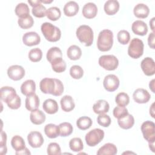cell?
I'll use <instances>...</instances> for the list:
<instances>
[{
    "label": "cell",
    "mask_w": 155,
    "mask_h": 155,
    "mask_svg": "<svg viewBox=\"0 0 155 155\" xmlns=\"http://www.w3.org/2000/svg\"><path fill=\"white\" fill-rule=\"evenodd\" d=\"M39 88L42 93L55 96H61L64 91L63 84L59 79L55 78L42 79L39 83Z\"/></svg>",
    "instance_id": "6da1fadb"
},
{
    "label": "cell",
    "mask_w": 155,
    "mask_h": 155,
    "mask_svg": "<svg viewBox=\"0 0 155 155\" xmlns=\"http://www.w3.org/2000/svg\"><path fill=\"white\" fill-rule=\"evenodd\" d=\"M113 44V32L108 29L102 30L98 35L97 47L101 51H109Z\"/></svg>",
    "instance_id": "7a4b0ae2"
},
{
    "label": "cell",
    "mask_w": 155,
    "mask_h": 155,
    "mask_svg": "<svg viewBox=\"0 0 155 155\" xmlns=\"http://www.w3.org/2000/svg\"><path fill=\"white\" fill-rule=\"evenodd\" d=\"M41 29L45 39L50 42H56L61 38V31L60 29L50 22L43 23Z\"/></svg>",
    "instance_id": "3957f363"
},
{
    "label": "cell",
    "mask_w": 155,
    "mask_h": 155,
    "mask_svg": "<svg viewBox=\"0 0 155 155\" xmlns=\"http://www.w3.org/2000/svg\"><path fill=\"white\" fill-rule=\"evenodd\" d=\"M76 36L79 41L84 44L85 46H90L93 42V31L91 28L87 25H80L76 31Z\"/></svg>",
    "instance_id": "277c9868"
},
{
    "label": "cell",
    "mask_w": 155,
    "mask_h": 155,
    "mask_svg": "<svg viewBox=\"0 0 155 155\" xmlns=\"http://www.w3.org/2000/svg\"><path fill=\"white\" fill-rule=\"evenodd\" d=\"M144 45L143 41L139 38H133L128 46V54L134 59L140 58L143 53Z\"/></svg>",
    "instance_id": "5b68a950"
},
{
    "label": "cell",
    "mask_w": 155,
    "mask_h": 155,
    "mask_svg": "<svg viewBox=\"0 0 155 155\" xmlns=\"http://www.w3.org/2000/svg\"><path fill=\"white\" fill-rule=\"evenodd\" d=\"M104 137V131L100 128H94L85 135V139L87 145L94 147L97 145Z\"/></svg>",
    "instance_id": "8992f818"
},
{
    "label": "cell",
    "mask_w": 155,
    "mask_h": 155,
    "mask_svg": "<svg viewBox=\"0 0 155 155\" xmlns=\"http://www.w3.org/2000/svg\"><path fill=\"white\" fill-rule=\"evenodd\" d=\"M99 64L104 69L109 71L114 70L119 65L117 58L112 54L102 55L99 58Z\"/></svg>",
    "instance_id": "52a82bcc"
},
{
    "label": "cell",
    "mask_w": 155,
    "mask_h": 155,
    "mask_svg": "<svg viewBox=\"0 0 155 155\" xmlns=\"http://www.w3.org/2000/svg\"><path fill=\"white\" fill-rule=\"evenodd\" d=\"M155 125L150 120H147L142 123L141 131L144 139L148 142L155 141Z\"/></svg>",
    "instance_id": "ba28073f"
},
{
    "label": "cell",
    "mask_w": 155,
    "mask_h": 155,
    "mask_svg": "<svg viewBox=\"0 0 155 155\" xmlns=\"http://www.w3.org/2000/svg\"><path fill=\"white\" fill-rule=\"evenodd\" d=\"M104 88L110 92H113L117 89L119 85V79L114 74L107 75L103 81Z\"/></svg>",
    "instance_id": "9c48e42d"
},
{
    "label": "cell",
    "mask_w": 155,
    "mask_h": 155,
    "mask_svg": "<svg viewBox=\"0 0 155 155\" xmlns=\"http://www.w3.org/2000/svg\"><path fill=\"white\" fill-rule=\"evenodd\" d=\"M8 77L13 81H19L25 76L24 68L18 65H13L8 67L7 70Z\"/></svg>",
    "instance_id": "30bf717a"
},
{
    "label": "cell",
    "mask_w": 155,
    "mask_h": 155,
    "mask_svg": "<svg viewBox=\"0 0 155 155\" xmlns=\"http://www.w3.org/2000/svg\"><path fill=\"white\" fill-rule=\"evenodd\" d=\"M141 68L147 76H152L155 73V64L154 60L150 57L144 58L140 63Z\"/></svg>",
    "instance_id": "8fae6325"
},
{
    "label": "cell",
    "mask_w": 155,
    "mask_h": 155,
    "mask_svg": "<svg viewBox=\"0 0 155 155\" xmlns=\"http://www.w3.org/2000/svg\"><path fill=\"white\" fill-rule=\"evenodd\" d=\"M29 145L33 148H39L44 143V138L42 134L38 131H31L27 136Z\"/></svg>",
    "instance_id": "7c38bea8"
},
{
    "label": "cell",
    "mask_w": 155,
    "mask_h": 155,
    "mask_svg": "<svg viewBox=\"0 0 155 155\" xmlns=\"http://www.w3.org/2000/svg\"><path fill=\"white\" fill-rule=\"evenodd\" d=\"M133 97L136 102L138 104H145L149 101L151 95L147 90L137 88L134 91Z\"/></svg>",
    "instance_id": "4fadbf2b"
},
{
    "label": "cell",
    "mask_w": 155,
    "mask_h": 155,
    "mask_svg": "<svg viewBox=\"0 0 155 155\" xmlns=\"http://www.w3.org/2000/svg\"><path fill=\"white\" fill-rule=\"evenodd\" d=\"M41 38L39 35L35 31L25 33L22 36V42L27 46H33L39 44Z\"/></svg>",
    "instance_id": "5bb4252c"
},
{
    "label": "cell",
    "mask_w": 155,
    "mask_h": 155,
    "mask_svg": "<svg viewBox=\"0 0 155 155\" xmlns=\"http://www.w3.org/2000/svg\"><path fill=\"white\" fill-rule=\"evenodd\" d=\"M133 32L139 36H144L148 32V27L145 22L140 20L135 21L131 25Z\"/></svg>",
    "instance_id": "9a60e30c"
},
{
    "label": "cell",
    "mask_w": 155,
    "mask_h": 155,
    "mask_svg": "<svg viewBox=\"0 0 155 155\" xmlns=\"http://www.w3.org/2000/svg\"><path fill=\"white\" fill-rule=\"evenodd\" d=\"M97 12V7L93 2L86 3L82 8V15L87 19H91L94 18Z\"/></svg>",
    "instance_id": "2e32d148"
},
{
    "label": "cell",
    "mask_w": 155,
    "mask_h": 155,
    "mask_svg": "<svg viewBox=\"0 0 155 155\" xmlns=\"http://www.w3.org/2000/svg\"><path fill=\"white\" fill-rule=\"evenodd\" d=\"M16 94V90L12 87L5 86L1 88V99L6 104L12 100Z\"/></svg>",
    "instance_id": "e0dca14e"
},
{
    "label": "cell",
    "mask_w": 155,
    "mask_h": 155,
    "mask_svg": "<svg viewBox=\"0 0 155 155\" xmlns=\"http://www.w3.org/2000/svg\"><path fill=\"white\" fill-rule=\"evenodd\" d=\"M25 108L28 111H32L38 109L39 106V99L37 94L33 93L27 96L25 99Z\"/></svg>",
    "instance_id": "ac0fdd59"
},
{
    "label": "cell",
    "mask_w": 155,
    "mask_h": 155,
    "mask_svg": "<svg viewBox=\"0 0 155 155\" xmlns=\"http://www.w3.org/2000/svg\"><path fill=\"white\" fill-rule=\"evenodd\" d=\"M117 123L120 128L128 130L133 126L134 124V119L133 115L128 113L124 116L117 119Z\"/></svg>",
    "instance_id": "d6986e66"
},
{
    "label": "cell",
    "mask_w": 155,
    "mask_h": 155,
    "mask_svg": "<svg viewBox=\"0 0 155 155\" xmlns=\"http://www.w3.org/2000/svg\"><path fill=\"white\" fill-rule=\"evenodd\" d=\"M36 84L33 80L28 79L24 82L21 86V93L25 96H29L35 93Z\"/></svg>",
    "instance_id": "ffe728a7"
},
{
    "label": "cell",
    "mask_w": 155,
    "mask_h": 155,
    "mask_svg": "<svg viewBox=\"0 0 155 155\" xmlns=\"http://www.w3.org/2000/svg\"><path fill=\"white\" fill-rule=\"evenodd\" d=\"M134 15L138 18H145L150 13L149 7L143 3H139L136 5L133 9Z\"/></svg>",
    "instance_id": "44dd1931"
},
{
    "label": "cell",
    "mask_w": 155,
    "mask_h": 155,
    "mask_svg": "<svg viewBox=\"0 0 155 155\" xmlns=\"http://www.w3.org/2000/svg\"><path fill=\"white\" fill-rule=\"evenodd\" d=\"M60 103L62 110L65 112L71 111L75 107V104L72 97L69 95L64 96L61 98Z\"/></svg>",
    "instance_id": "7402d4cb"
},
{
    "label": "cell",
    "mask_w": 155,
    "mask_h": 155,
    "mask_svg": "<svg viewBox=\"0 0 155 155\" xmlns=\"http://www.w3.org/2000/svg\"><path fill=\"white\" fill-rule=\"evenodd\" d=\"M119 8V3L116 0H108L105 2L104 9L108 15H113L117 12Z\"/></svg>",
    "instance_id": "603a6c76"
},
{
    "label": "cell",
    "mask_w": 155,
    "mask_h": 155,
    "mask_svg": "<svg viewBox=\"0 0 155 155\" xmlns=\"http://www.w3.org/2000/svg\"><path fill=\"white\" fill-rule=\"evenodd\" d=\"M110 105L108 102L105 100L100 99L95 102L93 106V111L96 114H105L109 110Z\"/></svg>",
    "instance_id": "cb8c5ba5"
},
{
    "label": "cell",
    "mask_w": 155,
    "mask_h": 155,
    "mask_svg": "<svg viewBox=\"0 0 155 155\" xmlns=\"http://www.w3.org/2000/svg\"><path fill=\"white\" fill-rule=\"evenodd\" d=\"M44 110L48 114H53L58 111V105L57 102L52 99H46L42 105Z\"/></svg>",
    "instance_id": "d4e9b609"
},
{
    "label": "cell",
    "mask_w": 155,
    "mask_h": 155,
    "mask_svg": "<svg viewBox=\"0 0 155 155\" xmlns=\"http://www.w3.org/2000/svg\"><path fill=\"white\" fill-rule=\"evenodd\" d=\"M117 153L116 145L111 143H107L101 147L97 151V155H115Z\"/></svg>",
    "instance_id": "484cf974"
},
{
    "label": "cell",
    "mask_w": 155,
    "mask_h": 155,
    "mask_svg": "<svg viewBox=\"0 0 155 155\" xmlns=\"http://www.w3.org/2000/svg\"><path fill=\"white\" fill-rule=\"evenodd\" d=\"M79 5L75 1H69L64 7V13L67 16H73L77 14L79 11Z\"/></svg>",
    "instance_id": "4316f807"
},
{
    "label": "cell",
    "mask_w": 155,
    "mask_h": 155,
    "mask_svg": "<svg viewBox=\"0 0 155 155\" xmlns=\"http://www.w3.org/2000/svg\"><path fill=\"white\" fill-rule=\"evenodd\" d=\"M45 114L40 110H36L32 111L30 114V119L31 122L35 125H41L45 120Z\"/></svg>",
    "instance_id": "83f0119b"
},
{
    "label": "cell",
    "mask_w": 155,
    "mask_h": 155,
    "mask_svg": "<svg viewBox=\"0 0 155 155\" xmlns=\"http://www.w3.org/2000/svg\"><path fill=\"white\" fill-rule=\"evenodd\" d=\"M47 59L51 64L54 61L62 58V53L61 49L57 47H51L47 53Z\"/></svg>",
    "instance_id": "f1b7e54d"
},
{
    "label": "cell",
    "mask_w": 155,
    "mask_h": 155,
    "mask_svg": "<svg viewBox=\"0 0 155 155\" xmlns=\"http://www.w3.org/2000/svg\"><path fill=\"white\" fill-rule=\"evenodd\" d=\"M44 132L48 137L50 139L56 138L59 136V127L55 124H48L45 126Z\"/></svg>",
    "instance_id": "f546056e"
},
{
    "label": "cell",
    "mask_w": 155,
    "mask_h": 155,
    "mask_svg": "<svg viewBox=\"0 0 155 155\" xmlns=\"http://www.w3.org/2000/svg\"><path fill=\"white\" fill-rule=\"evenodd\" d=\"M15 14L19 17V18H22L27 17L30 15V10L27 4L21 2L18 4L15 9Z\"/></svg>",
    "instance_id": "4dcf8cb0"
},
{
    "label": "cell",
    "mask_w": 155,
    "mask_h": 155,
    "mask_svg": "<svg viewBox=\"0 0 155 155\" xmlns=\"http://www.w3.org/2000/svg\"><path fill=\"white\" fill-rule=\"evenodd\" d=\"M68 58L71 60H78L82 55V51L79 47L76 45H73L69 47L67 51Z\"/></svg>",
    "instance_id": "1f68e13d"
},
{
    "label": "cell",
    "mask_w": 155,
    "mask_h": 155,
    "mask_svg": "<svg viewBox=\"0 0 155 155\" xmlns=\"http://www.w3.org/2000/svg\"><path fill=\"white\" fill-rule=\"evenodd\" d=\"M11 145L12 148L16 151H20L25 148V142L23 138L18 135L14 136L11 140Z\"/></svg>",
    "instance_id": "d6a6232c"
},
{
    "label": "cell",
    "mask_w": 155,
    "mask_h": 155,
    "mask_svg": "<svg viewBox=\"0 0 155 155\" xmlns=\"http://www.w3.org/2000/svg\"><path fill=\"white\" fill-rule=\"evenodd\" d=\"M92 120L87 116H82L79 117L76 121L77 127L82 130H85L90 128L92 125Z\"/></svg>",
    "instance_id": "836d02e7"
},
{
    "label": "cell",
    "mask_w": 155,
    "mask_h": 155,
    "mask_svg": "<svg viewBox=\"0 0 155 155\" xmlns=\"http://www.w3.org/2000/svg\"><path fill=\"white\" fill-rule=\"evenodd\" d=\"M59 136L62 137H66L70 136L73 130V126L69 122H62L59 125Z\"/></svg>",
    "instance_id": "e575fe53"
},
{
    "label": "cell",
    "mask_w": 155,
    "mask_h": 155,
    "mask_svg": "<svg viewBox=\"0 0 155 155\" xmlns=\"http://www.w3.org/2000/svg\"><path fill=\"white\" fill-rule=\"evenodd\" d=\"M46 16L50 20L55 21L60 18L61 12L58 7H51L47 10Z\"/></svg>",
    "instance_id": "d590c367"
},
{
    "label": "cell",
    "mask_w": 155,
    "mask_h": 155,
    "mask_svg": "<svg viewBox=\"0 0 155 155\" xmlns=\"http://www.w3.org/2000/svg\"><path fill=\"white\" fill-rule=\"evenodd\" d=\"M70 148L74 152H79L83 150L84 145L82 140L79 137H74L69 142Z\"/></svg>",
    "instance_id": "8d00e7d4"
},
{
    "label": "cell",
    "mask_w": 155,
    "mask_h": 155,
    "mask_svg": "<svg viewBox=\"0 0 155 155\" xmlns=\"http://www.w3.org/2000/svg\"><path fill=\"white\" fill-rule=\"evenodd\" d=\"M51 65L53 70L56 73H62L64 71L67 67L66 63L65 61L62 59V58L54 61L51 63Z\"/></svg>",
    "instance_id": "74e56055"
},
{
    "label": "cell",
    "mask_w": 155,
    "mask_h": 155,
    "mask_svg": "<svg viewBox=\"0 0 155 155\" xmlns=\"http://www.w3.org/2000/svg\"><path fill=\"white\" fill-rule=\"evenodd\" d=\"M29 59L33 62H37L41 60L42 57V51L39 48H35L30 50L28 53Z\"/></svg>",
    "instance_id": "f35d334b"
},
{
    "label": "cell",
    "mask_w": 155,
    "mask_h": 155,
    "mask_svg": "<svg viewBox=\"0 0 155 155\" xmlns=\"http://www.w3.org/2000/svg\"><path fill=\"white\" fill-rule=\"evenodd\" d=\"M18 23L19 26L23 29H27L31 28L33 24H34V20L31 16L29 15L27 17L22 18H19L18 21Z\"/></svg>",
    "instance_id": "ab89813d"
},
{
    "label": "cell",
    "mask_w": 155,
    "mask_h": 155,
    "mask_svg": "<svg viewBox=\"0 0 155 155\" xmlns=\"http://www.w3.org/2000/svg\"><path fill=\"white\" fill-rule=\"evenodd\" d=\"M115 102L119 106L125 107L129 104V96L124 92L119 93L116 95L115 97Z\"/></svg>",
    "instance_id": "60d3db41"
},
{
    "label": "cell",
    "mask_w": 155,
    "mask_h": 155,
    "mask_svg": "<svg viewBox=\"0 0 155 155\" xmlns=\"http://www.w3.org/2000/svg\"><path fill=\"white\" fill-rule=\"evenodd\" d=\"M70 74L73 79H79L83 76L84 70L81 66L74 65L71 67L70 69Z\"/></svg>",
    "instance_id": "b9f144b4"
},
{
    "label": "cell",
    "mask_w": 155,
    "mask_h": 155,
    "mask_svg": "<svg viewBox=\"0 0 155 155\" xmlns=\"http://www.w3.org/2000/svg\"><path fill=\"white\" fill-rule=\"evenodd\" d=\"M31 12L35 17L43 18L46 16L47 9L42 4H39L32 8Z\"/></svg>",
    "instance_id": "7bdbcfd3"
},
{
    "label": "cell",
    "mask_w": 155,
    "mask_h": 155,
    "mask_svg": "<svg viewBox=\"0 0 155 155\" xmlns=\"http://www.w3.org/2000/svg\"><path fill=\"white\" fill-rule=\"evenodd\" d=\"M117 38L119 43L123 45L127 44L130 39V35L129 32L125 30H120L117 35Z\"/></svg>",
    "instance_id": "ee69618b"
},
{
    "label": "cell",
    "mask_w": 155,
    "mask_h": 155,
    "mask_svg": "<svg viewBox=\"0 0 155 155\" xmlns=\"http://www.w3.org/2000/svg\"><path fill=\"white\" fill-rule=\"evenodd\" d=\"M47 154L49 155H60L61 154V147L58 143L51 142L47 147Z\"/></svg>",
    "instance_id": "f6af8a7d"
},
{
    "label": "cell",
    "mask_w": 155,
    "mask_h": 155,
    "mask_svg": "<svg viewBox=\"0 0 155 155\" xmlns=\"http://www.w3.org/2000/svg\"><path fill=\"white\" fill-rule=\"evenodd\" d=\"M97 123L104 127H108L111 124V119L110 116L105 114H100L97 117Z\"/></svg>",
    "instance_id": "bcb514c9"
},
{
    "label": "cell",
    "mask_w": 155,
    "mask_h": 155,
    "mask_svg": "<svg viewBox=\"0 0 155 155\" xmlns=\"http://www.w3.org/2000/svg\"><path fill=\"white\" fill-rule=\"evenodd\" d=\"M128 113V110L125 107L118 105L117 107H116L113 110V116L117 119L120 118Z\"/></svg>",
    "instance_id": "7dc6e473"
},
{
    "label": "cell",
    "mask_w": 155,
    "mask_h": 155,
    "mask_svg": "<svg viewBox=\"0 0 155 155\" xmlns=\"http://www.w3.org/2000/svg\"><path fill=\"white\" fill-rule=\"evenodd\" d=\"M7 106L11 109H13V110L18 109L20 107L21 104V98L18 94H16L14 97V98L12 100H11L10 102L7 103Z\"/></svg>",
    "instance_id": "c3c4849f"
},
{
    "label": "cell",
    "mask_w": 155,
    "mask_h": 155,
    "mask_svg": "<svg viewBox=\"0 0 155 155\" xmlns=\"http://www.w3.org/2000/svg\"><path fill=\"white\" fill-rule=\"evenodd\" d=\"M148 43L150 48H154V32L151 33L148 38Z\"/></svg>",
    "instance_id": "681fc988"
},
{
    "label": "cell",
    "mask_w": 155,
    "mask_h": 155,
    "mask_svg": "<svg viewBox=\"0 0 155 155\" xmlns=\"http://www.w3.org/2000/svg\"><path fill=\"white\" fill-rule=\"evenodd\" d=\"M6 142H7V134L4 131H1V132L0 147L6 146Z\"/></svg>",
    "instance_id": "f907efd6"
},
{
    "label": "cell",
    "mask_w": 155,
    "mask_h": 155,
    "mask_svg": "<svg viewBox=\"0 0 155 155\" xmlns=\"http://www.w3.org/2000/svg\"><path fill=\"white\" fill-rule=\"evenodd\" d=\"M16 154H18V155H20V154H30V152L29 151V150H28L27 148H25L24 150H22V151H16L15 153Z\"/></svg>",
    "instance_id": "816d5d0a"
},
{
    "label": "cell",
    "mask_w": 155,
    "mask_h": 155,
    "mask_svg": "<svg viewBox=\"0 0 155 155\" xmlns=\"http://www.w3.org/2000/svg\"><path fill=\"white\" fill-rule=\"evenodd\" d=\"M28 2L30 4V5L31 6V7H35V6H36V5H37L38 4H41L42 2H41V0H36V1H28Z\"/></svg>",
    "instance_id": "f5cc1de1"
},
{
    "label": "cell",
    "mask_w": 155,
    "mask_h": 155,
    "mask_svg": "<svg viewBox=\"0 0 155 155\" xmlns=\"http://www.w3.org/2000/svg\"><path fill=\"white\" fill-rule=\"evenodd\" d=\"M149 87H150V88L151 89V90L153 93H155V91H154V79H152V80L150 82Z\"/></svg>",
    "instance_id": "db71d44e"
},
{
    "label": "cell",
    "mask_w": 155,
    "mask_h": 155,
    "mask_svg": "<svg viewBox=\"0 0 155 155\" xmlns=\"http://www.w3.org/2000/svg\"><path fill=\"white\" fill-rule=\"evenodd\" d=\"M154 103H153L150 108V114L152 116V117H154Z\"/></svg>",
    "instance_id": "11a10c76"
},
{
    "label": "cell",
    "mask_w": 155,
    "mask_h": 155,
    "mask_svg": "<svg viewBox=\"0 0 155 155\" xmlns=\"http://www.w3.org/2000/svg\"><path fill=\"white\" fill-rule=\"evenodd\" d=\"M154 18H153L150 21V25L151 27V29L152 30L153 32H154Z\"/></svg>",
    "instance_id": "9f6ffc18"
},
{
    "label": "cell",
    "mask_w": 155,
    "mask_h": 155,
    "mask_svg": "<svg viewBox=\"0 0 155 155\" xmlns=\"http://www.w3.org/2000/svg\"><path fill=\"white\" fill-rule=\"evenodd\" d=\"M0 150H1V151H0V154H1V155H4V154H6L7 150V147L5 146V147H0Z\"/></svg>",
    "instance_id": "6f0895ef"
},
{
    "label": "cell",
    "mask_w": 155,
    "mask_h": 155,
    "mask_svg": "<svg viewBox=\"0 0 155 155\" xmlns=\"http://www.w3.org/2000/svg\"><path fill=\"white\" fill-rule=\"evenodd\" d=\"M149 143V147L150 150L154 153V142H148Z\"/></svg>",
    "instance_id": "680465c9"
},
{
    "label": "cell",
    "mask_w": 155,
    "mask_h": 155,
    "mask_svg": "<svg viewBox=\"0 0 155 155\" xmlns=\"http://www.w3.org/2000/svg\"><path fill=\"white\" fill-rule=\"evenodd\" d=\"M41 2L42 3H45V4H49V3H51L53 2L52 0H50V1H45V0H41Z\"/></svg>",
    "instance_id": "91938a15"
}]
</instances>
